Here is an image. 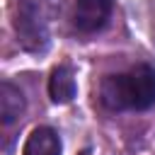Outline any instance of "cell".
<instances>
[{
  "label": "cell",
  "instance_id": "3",
  "mask_svg": "<svg viewBox=\"0 0 155 155\" xmlns=\"http://www.w3.org/2000/svg\"><path fill=\"white\" fill-rule=\"evenodd\" d=\"M111 10H114L111 0H75L73 24L82 34H94L107 27Z\"/></svg>",
  "mask_w": 155,
  "mask_h": 155
},
{
  "label": "cell",
  "instance_id": "1",
  "mask_svg": "<svg viewBox=\"0 0 155 155\" xmlns=\"http://www.w3.org/2000/svg\"><path fill=\"white\" fill-rule=\"evenodd\" d=\"M102 104L111 111H143L155 104V70L138 63L126 73L107 75L99 87Z\"/></svg>",
  "mask_w": 155,
  "mask_h": 155
},
{
  "label": "cell",
  "instance_id": "2",
  "mask_svg": "<svg viewBox=\"0 0 155 155\" xmlns=\"http://www.w3.org/2000/svg\"><path fill=\"white\" fill-rule=\"evenodd\" d=\"M56 0H12L15 7V31L17 41L29 53H44L48 48L51 34L48 22Z\"/></svg>",
  "mask_w": 155,
  "mask_h": 155
},
{
  "label": "cell",
  "instance_id": "4",
  "mask_svg": "<svg viewBox=\"0 0 155 155\" xmlns=\"http://www.w3.org/2000/svg\"><path fill=\"white\" fill-rule=\"evenodd\" d=\"M24 109H27V99H24L22 90L5 80L0 85V119H2V126L5 128L15 126L22 119Z\"/></svg>",
  "mask_w": 155,
  "mask_h": 155
},
{
  "label": "cell",
  "instance_id": "7",
  "mask_svg": "<svg viewBox=\"0 0 155 155\" xmlns=\"http://www.w3.org/2000/svg\"><path fill=\"white\" fill-rule=\"evenodd\" d=\"M80 155H90V153H87V150H85V153H80Z\"/></svg>",
  "mask_w": 155,
  "mask_h": 155
},
{
  "label": "cell",
  "instance_id": "5",
  "mask_svg": "<svg viewBox=\"0 0 155 155\" xmlns=\"http://www.w3.org/2000/svg\"><path fill=\"white\" fill-rule=\"evenodd\" d=\"M61 150H63L61 136L51 126H36L27 136L22 155H61Z\"/></svg>",
  "mask_w": 155,
  "mask_h": 155
},
{
  "label": "cell",
  "instance_id": "6",
  "mask_svg": "<svg viewBox=\"0 0 155 155\" xmlns=\"http://www.w3.org/2000/svg\"><path fill=\"white\" fill-rule=\"evenodd\" d=\"M78 92V85H75V73L68 63L63 65H56L51 70V78H48V97L56 102V104H68Z\"/></svg>",
  "mask_w": 155,
  "mask_h": 155
}]
</instances>
